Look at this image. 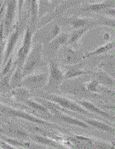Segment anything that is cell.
I'll return each mask as SVG.
<instances>
[{
  "instance_id": "10",
  "label": "cell",
  "mask_w": 115,
  "mask_h": 149,
  "mask_svg": "<svg viewBox=\"0 0 115 149\" xmlns=\"http://www.w3.org/2000/svg\"><path fill=\"white\" fill-rule=\"evenodd\" d=\"M4 17L3 19V29L5 37H8V35L12 32V27L14 24L17 12V1H6L4 2Z\"/></svg>"
},
{
  "instance_id": "25",
  "label": "cell",
  "mask_w": 115,
  "mask_h": 149,
  "mask_svg": "<svg viewBox=\"0 0 115 149\" xmlns=\"http://www.w3.org/2000/svg\"><path fill=\"white\" fill-rule=\"evenodd\" d=\"M30 3V12H31V24L28 25L31 30L36 32V27L38 24V14H39V2L38 1H31L28 2Z\"/></svg>"
},
{
  "instance_id": "37",
  "label": "cell",
  "mask_w": 115,
  "mask_h": 149,
  "mask_svg": "<svg viewBox=\"0 0 115 149\" xmlns=\"http://www.w3.org/2000/svg\"><path fill=\"white\" fill-rule=\"evenodd\" d=\"M18 149H28V148H17Z\"/></svg>"
},
{
  "instance_id": "15",
  "label": "cell",
  "mask_w": 115,
  "mask_h": 149,
  "mask_svg": "<svg viewBox=\"0 0 115 149\" xmlns=\"http://www.w3.org/2000/svg\"><path fill=\"white\" fill-rule=\"evenodd\" d=\"M66 69L64 71L65 80L76 79V78H79L83 75H88V74H91V71H92L90 70L82 68L81 63L73 65H67V66H66Z\"/></svg>"
},
{
  "instance_id": "3",
  "label": "cell",
  "mask_w": 115,
  "mask_h": 149,
  "mask_svg": "<svg viewBox=\"0 0 115 149\" xmlns=\"http://www.w3.org/2000/svg\"><path fill=\"white\" fill-rule=\"evenodd\" d=\"M38 97L44 99L46 100L54 102V103L57 104L58 105H60L61 108L65 109L66 110H67V111L70 110L72 112L78 113L79 114H82L84 116H87L88 118H93V116H94L93 113H90L89 112L85 110L84 109H83L75 100L68 99V98H66L65 96L59 95H56V94H48V93L45 92V93H42L40 95H38Z\"/></svg>"
},
{
  "instance_id": "12",
  "label": "cell",
  "mask_w": 115,
  "mask_h": 149,
  "mask_svg": "<svg viewBox=\"0 0 115 149\" xmlns=\"http://www.w3.org/2000/svg\"><path fill=\"white\" fill-rule=\"evenodd\" d=\"M69 33L70 32H61V33L58 35L52 42L43 45V54L48 56H52L56 55L61 48L67 45Z\"/></svg>"
},
{
  "instance_id": "32",
  "label": "cell",
  "mask_w": 115,
  "mask_h": 149,
  "mask_svg": "<svg viewBox=\"0 0 115 149\" xmlns=\"http://www.w3.org/2000/svg\"><path fill=\"white\" fill-rule=\"evenodd\" d=\"M91 149H114V145L105 141L94 139Z\"/></svg>"
},
{
  "instance_id": "2",
  "label": "cell",
  "mask_w": 115,
  "mask_h": 149,
  "mask_svg": "<svg viewBox=\"0 0 115 149\" xmlns=\"http://www.w3.org/2000/svg\"><path fill=\"white\" fill-rule=\"evenodd\" d=\"M82 79L76 78L72 80H64L61 85L59 88V91L62 92L63 94L67 95H72L77 96L83 98L82 100H88V99H97L100 98V95H94L89 93L84 87V82Z\"/></svg>"
},
{
  "instance_id": "20",
  "label": "cell",
  "mask_w": 115,
  "mask_h": 149,
  "mask_svg": "<svg viewBox=\"0 0 115 149\" xmlns=\"http://www.w3.org/2000/svg\"><path fill=\"white\" fill-rule=\"evenodd\" d=\"M83 122L85 123L89 127H92V128H97L102 132H105V133H114V128L113 126H111L109 124H107L105 122H102L100 120H97L95 118H84V120H82Z\"/></svg>"
},
{
  "instance_id": "38",
  "label": "cell",
  "mask_w": 115,
  "mask_h": 149,
  "mask_svg": "<svg viewBox=\"0 0 115 149\" xmlns=\"http://www.w3.org/2000/svg\"><path fill=\"white\" fill-rule=\"evenodd\" d=\"M0 149H3V148H0Z\"/></svg>"
},
{
  "instance_id": "28",
  "label": "cell",
  "mask_w": 115,
  "mask_h": 149,
  "mask_svg": "<svg viewBox=\"0 0 115 149\" xmlns=\"http://www.w3.org/2000/svg\"><path fill=\"white\" fill-rule=\"evenodd\" d=\"M24 104H25L27 107H30V108L32 109L33 110L37 111L38 113H42V114H44V115H46V116H52V113L48 111V109H47L46 107L43 106L42 104H40L39 102L37 101V100H35L32 99V98L30 99V100H26Z\"/></svg>"
},
{
  "instance_id": "11",
  "label": "cell",
  "mask_w": 115,
  "mask_h": 149,
  "mask_svg": "<svg viewBox=\"0 0 115 149\" xmlns=\"http://www.w3.org/2000/svg\"><path fill=\"white\" fill-rule=\"evenodd\" d=\"M60 50L61 51V61L66 66L77 65L84 60V53H82L79 49L66 45Z\"/></svg>"
},
{
  "instance_id": "22",
  "label": "cell",
  "mask_w": 115,
  "mask_h": 149,
  "mask_svg": "<svg viewBox=\"0 0 115 149\" xmlns=\"http://www.w3.org/2000/svg\"><path fill=\"white\" fill-rule=\"evenodd\" d=\"M11 97H13L15 100L20 102V103H25L26 100L31 99L32 95L30 91H28L25 87H18L13 89L10 91Z\"/></svg>"
},
{
  "instance_id": "16",
  "label": "cell",
  "mask_w": 115,
  "mask_h": 149,
  "mask_svg": "<svg viewBox=\"0 0 115 149\" xmlns=\"http://www.w3.org/2000/svg\"><path fill=\"white\" fill-rule=\"evenodd\" d=\"M90 74L93 75V79L97 80L101 86H104L105 88L111 89V90L114 89V78L112 77L108 73H106L104 70L100 69L92 70Z\"/></svg>"
},
{
  "instance_id": "27",
  "label": "cell",
  "mask_w": 115,
  "mask_h": 149,
  "mask_svg": "<svg viewBox=\"0 0 115 149\" xmlns=\"http://www.w3.org/2000/svg\"><path fill=\"white\" fill-rule=\"evenodd\" d=\"M16 67H17V65L13 62V69L11 70L8 74H5L4 76H3L0 79V94H4V93H8V92H10L11 91V77H12L13 73L14 72Z\"/></svg>"
},
{
  "instance_id": "35",
  "label": "cell",
  "mask_w": 115,
  "mask_h": 149,
  "mask_svg": "<svg viewBox=\"0 0 115 149\" xmlns=\"http://www.w3.org/2000/svg\"><path fill=\"white\" fill-rule=\"evenodd\" d=\"M0 148L3 149H18L17 148L13 147V146H12L10 144L7 143L2 141V140H0Z\"/></svg>"
},
{
  "instance_id": "7",
  "label": "cell",
  "mask_w": 115,
  "mask_h": 149,
  "mask_svg": "<svg viewBox=\"0 0 115 149\" xmlns=\"http://www.w3.org/2000/svg\"><path fill=\"white\" fill-rule=\"evenodd\" d=\"M25 20H21L20 19V23L17 25L13 30H12L10 34L8 37V41L6 42L5 50H4V54H3V62L2 65L5 64L8 61V60L10 58L11 56L13 55V52L15 51L16 47L17 46V43L19 41V38L21 35L24 32L25 29Z\"/></svg>"
},
{
  "instance_id": "1",
  "label": "cell",
  "mask_w": 115,
  "mask_h": 149,
  "mask_svg": "<svg viewBox=\"0 0 115 149\" xmlns=\"http://www.w3.org/2000/svg\"><path fill=\"white\" fill-rule=\"evenodd\" d=\"M45 65L43 61V45L40 42H36L31 47L30 53L28 54L26 61L22 68V76L36 72L40 67Z\"/></svg>"
},
{
  "instance_id": "17",
  "label": "cell",
  "mask_w": 115,
  "mask_h": 149,
  "mask_svg": "<svg viewBox=\"0 0 115 149\" xmlns=\"http://www.w3.org/2000/svg\"><path fill=\"white\" fill-rule=\"evenodd\" d=\"M66 22H69L70 26L72 30L79 29L83 27L90 26V25H97V21L94 18L90 17H70L66 19Z\"/></svg>"
},
{
  "instance_id": "18",
  "label": "cell",
  "mask_w": 115,
  "mask_h": 149,
  "mask_svg": "<svg viewBox=\"0 0 115 149\" xmlns=\"http://www.w3.org/2000/svg\"><path fill=\"white\" fill-rule=\"evenodd\" d=\"M114 5V1H100V2H94L89 3L85 5L82 6L80 9L84 12H89V13H101L108 8H112Z\"/></svg>"
},
{
  "instance_id": "5",
  "label": "cell",
  "mask_w": 115,
  "mask_h": 149,
  "mask_svg": "<svg viewBox=\"0 0 115 149\" xmlns=\"http://www.w3.org/2000/svg\"><path fill=\"white\" fill-rule=\"evenodd\" d=\"M0 112L7 114V115H10V116H13V117L18 118H22L24 120H26L28 122L33 123L38 125H43V126H49V127H56V128H60L63 130L61 127H60L59 125L53 123L48 122L47 120H44L41 118H38L35 115H32L31 113H27L26 111H23L21 109H17L14 108H11V107L8 106V105H4L0 104Z\"/></svg>"
},
{
  "instance_id": "34",
  "label": "cell",
  "mask_w": 115,
  "mask_h": 149,
  "mask_svg": "<svg viewBox=\"0 0 115 149\" xmlns=\"http://www.w3.org/2000/svg\"><path fill=\"white\" fill-rule=\"evenodd\" d=\"M100 14L104 15L105 17H111V18H114V7H112V8H108L105 10H103Z\"/></svg>"
},
{
  "instance_id": "24",
  "label": "cell",
  "mask_w": 115,
  "mask_h": 149,
  "mask_svg": "<svg viewBox=\"0 0 115 149\" xmlns=\"http://www.w3.org/2000/svg\"><path fill=\"white\" fill-rule=\"evenodd\" d=\"M55 117H56L59 119H61V121L65 122L67 124L72 125V126H76V127H80L83 128H89V127L84 123L82 120H79L76 118H74L70 115H69L67 113H59L56 115H55Z\"/></svg>"
},
{
  "instance_id": "4",
  "label": "cell",
  "mask_w": 115,
  "mask_h": 149,
  "mask_svg": "<svg viewBox=\"0 0 115 149\" xmlns=\"http://www.w3.org/2000/svg\"><path fill=\"white\" fill-rule=\"evenodd\" d=\"M48 80L44 90L46 93L53 94L59 91L60 86L64 82V70L56 60L51 59L48 62Z\"/></svg>"
},
{
  "instance_id": "26",
  "label": "cell",
  "mask_w": 115,
  "mask_h": 149,
  "mask_svg": "<svg viewBox=\"0 0 115 149\" xmlns=\"http://www.w3.org/2000/svg\"><path fill=\"white\" fill-rule=\"evenodd\" d=\"M99 69L104 70L106 73H108L112 77L114 78V56H112V57H111V55L106 56L105 60H103L100 62Z\"/></svg>"
},
{
  "instance_id": "23",
  "label": "cell",
  "mask_w": 115,
  "mask_h": 149,
  "mask_svg": "<svg viewBox=\"0 0 115 149\" xmlns=\"http://www.w3.org/2000/svg\"><path fill=\"white\" fill-rule=\"evenodd\" d=\"M30 139L36 142L37 143L48 146V147H52V148H61V144L57 143L56 141H55L54 139H50L47 136H44L42 134H38V133H34V134H30Z\"/></svg>"
},
{
  "instance_id": "14",
  "label": "cell",
  "mask_w": 115,
  "mask_h": 149,
  "mask_svg": "<svg viewBox=\"0 0 115 149\" xmlns=\"http://www.w3.org/2000/svg\"><path fill=\"white\" fill-rule=\"evenodd\" d=\"M97 27H98L97 25H90V26H87V27H83V28L72 30L71 32L69 33V39L67 45L70 46V47H72L78 49L77 46L79 45L82 37H84L85 34H87L90 30H92V29H94V28Z\"/></svg>"
},
{
  "instance_id": "21",
  "label": "cell",
  "mask_w": 115,
  "mask_h": 149,
  "mask_svg": "<svg viewBox=\"0 0 115 149\" xmlns=\"http://www.w3.org/2000/svg\"><path fill=\"white\" fill-rule=\"evenodd\" d=\"M114 41L112 40V41H109V42H108L105 43V44L101 45L100 47H96L94 50L90 51V52L84 53L83 59L85 60V59L89 58L90 56H96L104 55V54H106L110 51L114 50Z\"/></svg>"
},
{
  "instance_id": "30",
  "label": "cell",
  "mask_w": 115,
  "mask_h": 149,
  "mask_svg": "<svg viewBox=\"0 0 115 149\" xmlns=\"http://www.w3.org/2000/svg\"><path fill=\"white\" fill-rule=\"evenodd\" d=\"M84 87L89 93L94 95H100V84L94 79L84 81Z\"/></svg>"
},
{
  "instance_id": "19",
  "label": "cell",
  "mask_w": 115,
  "mask_h": 149,
  "mask_svg": "<svg viewBox=\"0 0 115 149\" xmlns=\"http://www.w3.org/2000/svg\"><path fill=\"white\" fill-rule=\"evenodd\" d=\"M5 131V133H8L9 136H13V139L22 140V139H29L30 133H27L24 128H21L13 123H8L6 125V129H3ZM8 136V137H9Z\"/></svg>"
},
{
  "instance_id": "33",
  "label": "cell",
  "mask_w": 115,
  "mask_h": 149,
  "mask_svg": "<svg viewBox=\"0 0 115 149\" xmlns=\"http://www.w3.org/2000/svg\"><path fill=\"white\" fill-rule=\"evenodd\" d=\"M97 24H98V27H100V26H105V27L114 28V18L105 17V18L100 20V22L97 23Z\"/></svg>"
},
{
  "instance_id": "31",
  "label": "cell",
  "mask_w": 115,
  "mask_h": 149,
  "mask_svg": "<svg viewBox=\"0 0 115 149\" xmlns=\"http://www.w3.org/2000/svg\"><path fill=\"white\" fill-rule=\"evenodd\" d=\"M5 38L6 37L5 35H4L3 24V20H2V21H0V67L2 65L3 58V54H4V50H5Z\"/></svg>"
},
{
  "instance_id": "36",
  "label": "cell",
  "mask_w": 115,
  "mask_h": 149,
  "mask_svg": "<svg viewBox=\"0 0 115 149\" xmlns=\"http://www.w3.org/2000/svg\"><path fill=\"white\" fill-rule=\"evenodd\" d=\"M0 134H2V135H4L5 134V131L3 130V128H2L1 126H0Z\"/></svg>"
},
{
  "instance_id": "9",
  "label": "cell",
  "mask_w": 115,
  "mask_h": 149,
  "mask_svg": "<svg viewBox=\"0 0 115 149\" xmlns=\"http://www.w3.org/2000/svg\"><path fill=\"white\" fill-rule=\"evenodd\" d=\"M48 80V71L34 72L23 77L22 86L28 91H38L44 89Z\"/></svg>"
},
{
  "instance_id": "6",
  "label": "cell",
  "mask_w": 115,
  "mask_h": 149,
  "mask_svg": "<svg viewBox=\"0 0 115 149\" xmlns=\"http://www.w3.org/2000/svg\"><path fill=\"white\" fill-rule=\"evenodd\" d=\"M24 36L20 47H18L16 54V57L14 58V63L17 67L22 68V65L24 64L28 54L31 52V47L33 46V35L34 32L31 30L29 26H27L24 31Z\"/></svg>"
},
{
  "instance_id": "29",
  "label": "cell",
  "mask_w": 115,
  "mask_h": 149,
  "mask_svg": "<svg viewBox=\"0 0 115 149\" xmlns=\"http://www.w3.org/2000/svg\"><path fill=\"white\" fill-rule=\"evenodd\" d=\"M22 72L21 67H16L14 72L12 74L10 80V87L11 91L18 88V87H22Z\"/></svg>"
},
{
  "instance_id": "13",
  "label": "cell",
  "mask_w": 115,
  "mask_h": 149,
  "mask_svg": "<svg viewBox=\"0 0 115 149\" xmlns=\"http://www.w3.org/2000/svg\"><path fill=\"white\" fill-rule=\"evenodd\" d=\"M78 104L84 109L85 110L89 112L90 113L93 114H96L99 115L100 117H103L106 118V119H109V120H113L114 119V117L113 115H111L109 113L106 112L104 109H100V107L95 105L93 102L89 101V100H75Z\"/></svg>"
},
{
  "instance_id": "8",
  "label": "cell",
  "mask_w": 115,
  "mask_h": 149,
  "mask_svg": "<svg viewBox=\"0 0 115 149\" xmlns=\"http://www.w3.org/2000/svg\"><path fill=\"white\" fill-rule=\"evenodd\" d=\"M61 33V27L54 22H49L48 24L38 28L33 35V40L37 38V42L42 45L47 44L54 40L58 35Z\"/></svg>"
}]
</instances>
